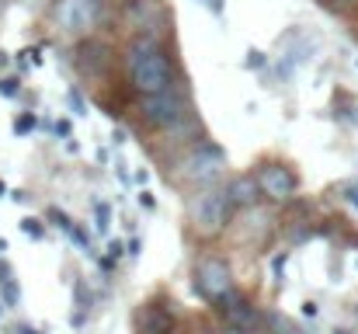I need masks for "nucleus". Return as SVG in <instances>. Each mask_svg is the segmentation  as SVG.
<instances>
[{"label": "nucleus", "mask_w": 358, "mask_h": 334, "mask_svg": "<svg viewBox=\"0 0 358 334\" xmlns=\"http://www.w3.org/2000/svg\"><path fill=\"white\" fill-rule=\"evenodd\" d=\"M122 74H125L129 91L136 98H146V95L167 91L181 77V67L171 56V49H167L164 39H157V35H136L125 46V53H122Z\"/></svg>", "instance_id": "obj_1"}, {"label": "nucleus", "mask_w": 358, "mask_h": 334, "mask_svg": "<svg viewBox=\"0 0 358 334\" xmlns=\"http://www.w3.org/2000/svg\"><path fill=\"white\" fill-rule=\"evenodd\" d=\"M192 111H195V102H192V81H188L185 70H181V77H178L167 91L146 95V98L136 102V118H139V125H146L150 132L171 129V125H178L181 118H188Z\"/></svg>", "instance_id": "obj_2"}, {"label": "nucleus", "mask_w": 358, "mask_h": 334, "mask_svg": "<svg viewBox=\"0 0 358 334\" xmlns=\"http://www.w3.org/2000/svg\"><path fill=\"white\" fill-rule=\"evenodd\" d=\"M234 220V199L227 185H202L188 195V226L199 237H220Z\"/></svg>", "instance_id": "obj_3"}, {"label": "nucleus", "mask_w": 358, "mask_h": 334, "mask_svg": "<svg viewBox=\"0 0 358 334\" xmlns=\"http://www.w3.org/2000/svg\"><path fill=\"white\" fill-rule=\"evenodd\" d=\"M227 171V153L223 146L209 143V139H199L185 157L174 160V167L167 171V178L181 181V185H192V188H202V185H213L220 181V174Z\"/></svg>", "instance_id": "obj_4"}, {"label": "nucleus", "mask_w": 358, "mask_h": 334, "mask_svg": "<svg viewBox=\"0 0 358 334\" xmlns=\"http://www.w3.org/2000/svg\"><path fill=\"white\" fill-rule=\"evenodd\" d=\"M105 14V0H56L52 4V25L70 39H87Z\"/></svg>", "instance_id": "obj_5"}, {"label": "nucleus", "mask_w": 358, "mask_h": 334, "mask_svg": "<svg viewBox=\"0 0 358 334\" xmlns=\"http://www.w3.org/2000/svg\"><path fill=\"white\" fill-rule=\"evenodd\" d=\"M125 25L136 35H157V39H164L167 28L174 25V14L160 0H125Z\"/></svg>", "instance_id": "obj_6"}, {"label": "nucleus", "mask_w": 358, "mask_h": 334, "mask_svg": "<svg viewBox=\"0 0 358 334\" xmlns=\"http://www.w3.org/2000/svg\"><path fill=\"white\" fill-rule=\"evenodd\" d=\"M230 289H237L234 286V268L223 261V258H202L199 265H195V293L213 307L216 300H223Z\"/></svg>", "instance_id": "obj_7"}, {"label": "nucleus", "mask_w": 358, "mask_h": 334, "mask_svg": "<svg viewBox=\"0 0 358 334\" xmlns=\"http://www.w3.org/2000/svg\"><path fill=\"white\" fill-rule=\"evenodd\" d=\"M213 310L223 317L227 328H243V331H264V314L240 293V289H230L223 300L213 303Z\"/></svg>", "instance_id": "obj_8"}, {"label": "nucleus", "mask_w": 358, "mask_h": 334, "mask_svg": "<svg viewBox=\"0 0 358 334\" xmlns=\"http://www.w3.org/2000/svg\"><path fill=\"white\" fill-rule=\"evenodd\" d=\"M275 230V216L264 206H247L240 213V220H230V237L240 247H261Z\"/></svg>", "instance_id": "obj_9"}, {"label": "nucleus", "mask_w": 358, "mask_h": 334, "mask_svg": "<svg viewBox=\"0 0 358 334\" xmlns=\"http://www.w3.org/2000/svg\"><path fill=\"white\" fill-rule=\"evenodd\" d=\"M257 185H261V195L268 202H292L296 199V188H299V178L289 164H278V160H268L257 167Z\"/></svg>", "instance_id": "obj_10"}, {"label": "nucleus", "mask_w": 358, "mask_h": 334, "mask_svg": "<svg viewBox=\"0 0 358 334\" xmlns=\"http://www.w3.org/2000/svg\"><path fill=\"white\" fill-rule=\"evenodd\" d=\"M73 63H77V70H80L87 81H101V77H108V70H112V63H115V49H112L105 39H91V35H87V39L77 46Z\"/></svg>", "instance_id": "obj_11"}, {"label": "nucleus", "mask_w": 358, "mask_h": 334, "mask_svg": "<svg viewBox=\"0 0 358 334\" xmlns=\"http://www.w3.org/2000/svg\"><path fill=\"white\" fill-rule=\"evenodd\" d=\"M174 310L164 300H150L136 314V334H174Z\"/></svg>", "instance_id": "obj_12"}, {"label": "nucleus", "mask_w": 358, "mask_h": 334, "mask_svg": "<svg viewBox=\"0 0 358 334\" xmlns=\"http://www.w3.org/2000/svg\"><path fill=\"white\" fill-rule=\"evenodd\" d=\"M230 199H234V209H247V206H257L264 195H261V185H257V174H237L230 185Z\"/></svg>", "instance_id": "obj_13"}, {"label": "nucleus", "mask_w": 358, "mask_h": 334, "mask_svg": "<svg viewBox=\"0 0 358 334\" xmlns=\"http://www.w3.org/2000/svg\"><path fill=\"white\" fill-rule=\"evenodd\" d=\"M91 303H94L91 289H87L84 282H77V286H73V324H77V328H80V324H84V317L91 314Z\"/></svg>", "instance_id": "obj_14"}, {"label": "nucleus", "mask_w": 358, "mask_h": 334, "mask_svg": "<svg viewBox=\"0 0 358 334\" xmlns=\"http://www.w3.org/2000/svg\"><path fill=\"white\" fill-rule=\"evenodd\" d=\"M0 300H3V307H17L21 303V286H17L14 275L0 282Z\"/></svg>", "instance_id": "obj_15"}, {"label": "nucleus", "mask_w": 358, "mask_h": 334, "mask_svg": "<svg viewBox=\"0 0 358 334\" xmlns=\"http://www.w3.org/2000/svg\"><path fill=\"white\" fill-rule=\"evenodd\" d=\"M45 220L52 223V226H59V230H63V233H70V230H73V226H77V223L70 220V216H66V213H63V209H56V206H49V209H45Z\"/></svg>", "instance_id": "obj_16"}, {"label": "nucleus", "mask_w": 358, "mask_h": 334, "mask_svg": "<svg viewBox=\"0 0 358 334\" xmlns=\"http://www.w3.org/2000/svg\"><path fill=\"white\" fill-rule=\"evenodd\" d=\"M91 206H94V220H98V223H94V226H98V230L105 233V230L112 226V209H108V202H101V199H94Z\"/></svg>", "instance_id": "obj_17"}, {"label": "nucleus", "mask_w": 358, "mask_h": 334, "mask_svg": "<svg viewBox=\"0 0 358 334\" xmlns=\"http://www.w3.org/2000/svg\"><path fill=\"white\" fill-rule=\"evenodd\" d=\"M35 125H38V118H35V111H21V115L14 118V132H17V136H28V132H31Z\"/></svg>", "instance_id": "obj_18"}, {"label": "nucleus", "mask_w": 358, "mask_h": 334, "mask_svg": "<svg viewBox=\"0 0 358 334\" xmlns=\"http://www.w3.org/2000/svg\"><path fill=\"white\" fill-rule=\"evenodd\" d=\"M21 233L31 237V240H42V237H45V223L35 220V216H28V220H21Z\"/></svg>", "instance_id": "obj_19"}, {"label": "nucleus", "mask_w": 358, "mask_h": 334, "mask_svg": "<svg viewBox=\"0 0 358 334\" xmlns=\"http://www.w3.org/2000/svg\"><path fill=\"white\" fill-rule=\"evenodd\" d=\"M66 102H70V111H73V115H87V102H84V95H80L77 88L66 91Z\"/></svg>", "instance_id": "obj_20"}, {"label": "nucleus", "mask_w": 358, "mask_h": 334, "mask_svg": "<svg viewBox=\"0 0 358 334\" xmlns=\"http://www.w3.org/2000/svg\"><path fill=\"white\" fill-rule=\"evenodd\" d=\"M21 95V81L17 77H0V98H17Z\"/></svg>", "instance_id": "obj_21"}, {"label": "nucleus", "mask_w": 358, "mask_h": 334, "mask_svg": "<svg viewBox=\"0 0 358 334\" xmlns=\"http://www.w3.org/2000/svg\"><path fill=\"white\" fill-rule=\"evenodd\" d=\"M243 67H247V70H264V67H268V56H264V53H257V49H250V53H247V60H243Z\"/></svg>", "instance_id": "obj_22"}, {"label": "nucleus", "mask_w": 358, "mask_h": 334, "mask_svg": "<svg viewBox=\"0 0 358 334\" xmlns=\"http://www.w3.org/2000/svg\"><path fill=\"white\" fill-rule=\"evenodd\" d=\"M52 132H56V136H63V139H70V136H73V125H70V118H59V122L52 125Z\"/></svg>", "instance_id": "obj_23"}, {"label": "nucleus", "mask_w": 358, "mask_h": 334, "mask_svg": "<svg viewBox=\"0 0 358 334\" xmlns=\"http://www.w3.org/2000/svg\"><path fill=\"white\" fill-rule=\"evenodd\" d=\"M285 258H289V254L282 251V254H278V258L271 261V272H275V282H282V275H285Z\"/></svg>", "instance_id": "obj_24"}, {"label": "nucleus", "mask_w": 358, "mask_h": 334, "mask_svg": "<svg viewBox=\"0 0 358 334\" xmlns=\"http://www.w3.org/2000/svg\"><path fill=\"white\" fill-rule=\"evenodd\" d=\"M125 254H132V258H136V254H143V240H139V237H129V244H125Z\"/></svg>", "instance_id": "obj_25"}, {"label": "nucleus", "mask_w": 358, "mask_h": 334, "mask_svg": "<svg viewBox=\"0 0 358 334\" xmlns=\"http://www.w3.org/2000/svg\"><path fill=\"white\" fill-rule=\"evenodd\" d=\"M122 254H125V244H122V240H112V244H108V258H115V261H119Z\"/></svg>", "instance_id": "obj_26"}, {"label": "nucleus", "mask_w": 358, "mask_h": 334, "mask_svg": "<svg viewBox=\"0 0 358 334\" xmlns=\"http://www.w3.org/2000/svg\"><path fill=\"white\" fill-rule=\"evenodd\" d=\"M139 206H143V209H157V199H153L150 192H139Z\"/></svg>", "instance_id": "obj_27"}, {"label": "nucleus", "mask_w": 358, "mask_h": 334, "mask_svg": "<svg viewBox=\"0 0 358 334\" xmlns=\"http://www.w3.org/2000/svg\"><path fill=\"white\" fill-rule=\"evenodd\" d=\"M345 199H348V202L358 209V181H352V185H348V195H345Z\"/></svg>", "instance_id": "obj_28"}, {"label": "nucleus", "mask_w": 358, "mask_h": 334, "mask_svg": "<svg viewBox=\"0 0 358 334\" xmlns=\"http://www.w3.org/2000/svg\"><path fill=\"white\" fill-rule=\"evenodd\" d=\"M10 275H14V268H10L7 261H0V282H3V279H10Z\"/></svg>", "instance_id": "obj_29"}, {"label": "nucleus", "mask_w": 358, "mask_h": 334, "mask_svg": "<svg viewBox=\"0 0 358 334\" xmlns=\"http://www.w3.org/2000/svg\"><path fill=\"white\" fill-rule=\"evenodd\" d=\"M112 143H115V146L125 143V129H115V132H112Z\"/></svg>", "instance_id": "obj_30"}, {"label": "nucleus", "mask_w": 358, "mask_h": 334, "mask_svg": "<svg viewBox=\"0 0 358 334\" xmlns=\"http://www.w3.org/2000/svg\"><path fill=\"white\" fill-rule=\"evenodd\" d=\"M303 314L306 317H317V303H303Z\"/></svg>", "instance_id": "obj_31"}, {"label": "nucleus", "mask_w": 358, "mask_h": 334, "mask_svg": "<svg viewBox=\"0 0 358 334\" xmlns=\"http://www.w3.org/2000/svg\"><path fill=\"white\" fill-rule=\"evenodd\" d=\"M115 171H119L122 181H129V171H125V164H122V160H115Z\"/></svg>", "instance_id": "obj_32"}, {"label": "nucleus", "mask_w": 358, "mask_h": 334, "mask_svg": "<svg viewBox=\"0 0 358 334\" xmlns=\"http://www.w3.org/2000/svg\"><path fill=\"white\" fill-rule=\"evenodd\" d=\"M14 334H42V331H35V328H28V324H21V328H14Z\"/></svg>", "instance_id": "obj_33"}, {"label": "nucleus", "mask_w": 358, "mask_h": 334, "mask_svg": "<svg viewBox=\"0 0 358 334\" xmlns=\"http://www.w3.org/2000/svg\"><path fill=\"white\" fill-rule=\"evenodd\" d=\"M7 63H10V56H7V53L0 49V70H7Z\"/></svg>", "instance_id": "obj_34"}, {"label": "nucleus", "mask_w": 358, "mask_h": 334, "mask_svg": "<svg viewBox=\"0 0 358 334\" xmlns=\"http://www.w3.org/2000/svg\"><path fill=\"white\" fill-rule=\"evenodd\" d=\"M202 4H209L213 11H220V0H202Z\"/></svg>", "instance_id": "obj_35"}, {"label": "nucleus", "mask_w": 358, "mask_h": 334, "mask_svg": "<svg viewBox=\"0 0 358 334\" xmlns=\"http://www.w3.org/2000/svg\"><path fill=\"white\" fill-rule=\"evenodd\" d=\"M3 195H7V185H3V181H0V199H3Z\"/></svg>", "instance_id": "obj_36"}, {"label": "nucleus", "mask_w": 358, "mask_h": 334, "mask_svg": "<svg viewBox=\"0 0 358 334\" xmlns=\"http://www.w3.org/2000/svg\"><path fill=\"white\" fill-rule=\"evenodd\" d=\"M3 251H7V244H3V240H0V254H3Z\"/></svg>", "instance_id": "obj_37"}, {"label": "nucleus", "mask_w": 358, "mask_h": 334, "mask_svg": "<svg viewBox=\"0 0 358 334\" xmlns=\"http://www.w3.org/2000/svg\"><path fill=\"white\" fill-rule=\"evenodd\" d=\"M3 7H7V0H0V11H3Z\"/></svg>", "instance_id": "obj_38"}, {"label": "nucleus", "mask_w": 358, "mask_h": 334, "mask_svg": "<svg viewBox=\"0 0 358 334\" xmlns=\"http://www.w3.org/2000/svg\"><path fill=\"white\" fill-rule=\"evenodd\" d=\"M334 334H352V331H334Z\"/></svg>", "instance_id": "obj_39"}, {"label": "nucleus", "mask_w": 358, "mask_h": 334, "mask_svg": "<svg viewBox=\"0 0 358 334\" xmlns=\"http://www.w3.org/2000/svg\"><path fill=\"white\" fill-rule=\"evenodd\" d=\"M0 307H3V300H0ZM0 317H3V310H0Z\"/></svg>", "instance_id": "obj_40"}]
</instances>
